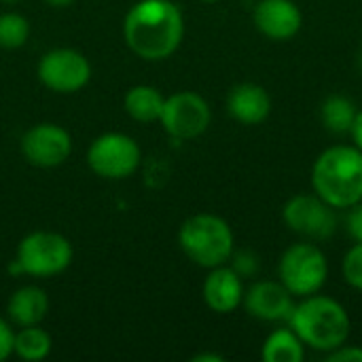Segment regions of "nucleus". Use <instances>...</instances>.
<instances>
[{"label":"nucleus","instance_id":"obj_11","mask_svg":"<svg viewBox=\"0 0 362 362\" xmlns=\"http://www.w3.org/2000/svg\"><path fill=\"white\" fill-rule=\"evenodd\" d=\"M23 159L34 168H57L72 155V136L57 123H36L19 140Z\"/></svg>","mask_w":362,"mask_h":362},{"label":"nucleus","instance_id":"obj_17","mask_svg":"<svg viewBox=\"0 0 362 362\" xmlns=\"http://www.w3.org/2000/svg\"><path fill=\"white\" fill-rule=\"evenodd\" d=\"M165 95L153 85H134L123 98L125 112L138 123H155L161 119Z\"/></svg>","mask_w":362,"mask_h":362},{"label":"nucleus","instance_id":"obj_23","mask_svg":"<svg viewBox=\"0 0 362 362\" xmlns=\"http://www.w3.org/2000/svg\"><path fill=\"white\" fill-rule=\"evenodd\" d=\"M231 267L233 272L246 280V278H255L261 269V259L257 257V252H252L250 248H244V250H233L231 255Z\"/></svg>","mask_w":362,"mask_h":362},{"label":"nucleus","instance_id":"obj_6","mask_svg":"<svg viewBox=\"0 0 362 362\" xmlns=\"http://www.w3.org/2000/svg\"><path fill=\"white\" fill-rule=\"evenodd\" d=\"M280 282L295 299L320 293L329 278V261L312 242L291 244L278 261Z\"/></svg>","mask_w":362,"mask_h":362},{"label":"nucleus","instance_id":"obj_2","mask_svg":"<svg viewBox=\"0 0 362 362\" xmlns=\"http://www.w3.org/2000/svg\"><path fill=\"white\" fill-rule=\"evenodd\" d=\"M312 189L335 210L362 202V151L354 144L325 148L312 165Z\"/></svg>","mask_w":362,"mask_h":362},{"label":"nucleus","instance_id":"obj_27","mask_svg":"<svg viewBox=\"0 0 362 362\" xmlns=\"http://www.w3.org/2000/svg\"><path fill=\"white\" fill-rule=\"evenodd\" d=\"M350 136H352V140H354V146L362 151V110L356 112V119H354V125H352V129H350Z\"/></svg>","mask_w":362,"mask_h":362},{"label":"nucleus","instance_id":"obj_28","mask_svg":"<svg viewBox=\"0 0 362 362\" xmlns=\"http://www.w3.org/2000/svg\"><path fill=\"white\" fill-rule=\"evenodd\" d=\"M193 362H223L225 361V356H221V354H212V352H202V354H195Z\"/></svg>","mask_w":362,"mask_h":362},{"label":"nucleus","instance_id":"obj_3","mask_svg":"<svg viewBox=\"0 0 362 362\" xmlns=\"http://www.w3.org/2000/svg\"><path fill=\"white\" fill-rule=\"evenodd\" d=\"M288 325L305 348L325 354L341 344H348L352 333V320L346 308L339 301L318 293L303 297L293 308Z\"/></svg>","mask_w":362,"mask_h":362},{"label":"nucleus","instance_id":"obj_13","mask_svg":"<svg viewBox=\"0 0 362 362\" xmlns=\"http://www.w3.org/2000/svg\"><path fill=\"white\" fill-rule=\"evenodd\" d=\"M255 28L269 40H291L303 25V15L293 0H261L252 13Z\"/></svg>","mask_w":362,"mask_h":362},{"label":"nucleus","instance_id":"obj_20","mask_svg":"<svg viewBox=\"0 0 362 362\" xmlns=\"http://www.w3.org/2000/svg\"><path fill=\"white\" fill-rule=\"evenodd\" d=\"M51 348H53L51 335L45 329H40L38 325H34V327H19V331H15L13 354L17 358H21V361H45L51 354Z\"/></svg>","mask_w":362,"mask_h":362},{"label":"nucleus","instance_id":"obj_1","mask_svg":"<svg viewBox=\"0 0 362 362\" xmlns=\"http://www.w3.org/2000/svg\"><path fill=\"white\" fill-rule=\"evenodd\" d=\"M123 38L144 62L168 59L185 38V15L172 0H138L125 13Z\"/></svg>","mask_w":362,"mask_h":362},{"label":"nucleus","instance_id":"obj_10","mask_svg":"<svg viewBox=\"0 0 362 362\" xmlns=\"http://www.w3.org/2000/svg\"><path fill=\"white\" fill-rule=\"evenodd\" d=\"M282 221L293 233L310 240H327L337 229L335 208L316 193H299L291 197L282 208Z\"/></svg>","mask_w":362,"mask_h":362},{"label":"nucleus","instance_id":"obj_14","mask_svg":"<svg viewBox=\"0 0 362 362\" xmlns=\"http://www.w3.org/2000/svg\"><path fill=\"white\" fill-rule=\"evenodd\" d=\"M202 297L214 314H233L244 301V280L233 272V267H212L204 280Z\"/></svg>","mask_w":362,"mask_h":362},{"label":"nucleus","instance_id":"obj_16","mask_svg":"<svg viewBox=\"0 0 362 362\" xmlns=\"http://www.w3.org/2000/svg\"><path fill=\"white\" fill-rule=\"evenodd\" d=\"M47 312H49V297L40 286H34V284L17 288L6 303L8 320L15 327L40 325Z\"/></svg>","mask_w":362,"mask_h":362},{"label":"nucleus","instance_id":"obj_30","mask_svg":"<svg viewBox=\"0 0 362 362\" xmlns=\"http://www.w3.org/2000/svg\"><path fill=\"white\" fill-rule=\"evenodd\" d=\"M2 2H6V4H15V2H21V0H2Z\"/></svg>","mask_w":362,"mask_h":362},{"label":"nucleus","instance_id":"obj_18","mask_svg":"<svg viewBox=\"0 0 362 362\" xmlns=\"http://www.w3.org/2000/svg\"><path fill=\"white\" fill-rule=\"evenodd\" d=\"M261 358L265 362H303L305 346L291 327L276 329L267 335L261 350Z\"/></svg>","mask_w":362,"mask_h":362},{"label":"nucleus","instance_id":"obj_4","mask_svg":"<svg viewBox=\"0 0 362 362\" xmlns=\"http://www.w3.org/2000/svg\"><path fill=\"white\" fill-rule=\"evenodd\" d=\"M178 246L197 267L212 269L229 263L235 250V238L225 218L210 212H199L180 225Z\"/></svg>","mask_w":362,"mask_h":362},{"label":"nucleus","instance_id":"obj_12","mask_svg":"<svg viewBox=\"0 0 362 362\" xmlns=\"http://www.w3.org/2000/svg\"><path fill=\"white\" fill-rule=\"evenodd\" d=\"M242 305L257 320L280 322L288 320L295 308V297L286 291V286L280 280H259L248 291H244Z\"/></svg>","mask_w":362,"mask_h":362},{"label":"nucleus","instance_id":"obj_19","mask_svg":"<svg viewBox=\"0 0 362 362\" xmlns=\"http://www.w3.org/2000/svg\"><path fill=\"white\" fill-rule=\"evenodd\" d=\"M356 112H358L356 104L348 95H341V93L329 95L320 106V119H322L325 129L337 136L350 134Z\"/></svg>","mask_w":362,"mask_h":362},{"label":"nucleus","instance_id":"obj_9","mask_svg":"<svg viewBox=\"0 0 362 362\" xmlns=\"http://www.w3.org/2000/svg\"><path fill=\"white\" fill-rule=\"evenodd\" d=\"M165 134L176 140H195L212 123L210 104L195 91H176L165 98L161 119Z\"/></svg>","mask_w":362,"mask_h":362},{"label":"nucleus","instance_id":"obj_21","mask_svg":"<svg viewBox=\"0 0 362 362\" xmlns=\"http://www.w3.org/2000/svg\"><path fill=\"white\" fill-rule=\"evenodd\" d=\"M30 21L15 11L0 15V47L2 49H19L30 38Z\"/></svg>","mask_w":362,"mask_h":362},{"label":"nucleus","instance_id":"obj_25","mask_svg":"<svg viewBox=\"0 0 362 362\" xmlns=\"http://www.w3.org/2000/svg\"><path fill=\"white\" fill-rule=\"evenodd\" d=\"M346 229H348V233H350V238L354 242H362V202L354 204L352 208H348Z\"/></svg>","mask_w":362,"mask_h":362},{"label":"nucleus","instance_id":"obj_24","mask_svg":"<svg viewBox=\"0 0 362 362\" xmlns=\"http://www.w3.org/2000/svg\"><path fill=\"white\" fill-rule=\"evenodd\" d=\"M327 362H362V348L361 346H346L341 344L339 348L327 352Z\"/></svg>","mask_w":362,"mask_h":362},{"label":"nucleus","instance_id":"obj_31","mask_svg":"<svg viewBox=\"0 0 362 362\" xmlns=\"http://www.w3.org/2000/svg\"><path fill=\"white\" fill-rule=\"evenodd\" d=\"M199 2H208V4H214V2H218V0H199Z\"/></svg>","mask_w":362,"mask_h":362},{"label":"nucleus","instance_id":"obj_32","mask_svg":"<svg viewBox=\"0 0 362 362\" xmlns=\"http://www.w3.org/2000/svg\"><path fill=\"white\" fill-rule=\"evenodd\" d=\"M361 68H362V55H361Z\"/></svg>","mask_w":362,"mask_h":362},{"label":"nucleus","instance_id":"obj_22","mask_svg":"<svg viewBox=\"0 0 362 362\" xmlns=\"http://www.w3.org/2000/svg\"><path fill=\"white\" fill-rule=\"evenodd\" d=\"M341 276L346 280V284H350L352 288L362 291V242H356L341 261Z\"/></svg>","mask_w":362,"mask_h":362},{"label":"nucleus","instance_id":"obj_8","mask_svg":"<svg viewBox=\"0 0 362 362\" xmlns=\"http://www.w3.org/2000/svg\"><path fill=\"white\" fill-rule=\"evenodd\" d=\"M38 81L55 93H76L91 78V64L78 49L57 47L38 59Z\"/></svg>","mask_w":362,"mask_h":362},{"label":"nucleus","instance_id":"obj_7","mask_svg":"<svg viewBox=\"0 0 362 362\" xmlns=\"http://www.w3.org/2000/svg\"><path fill=\"white\" fill-rule=\"evenodd\" d=\"M142 163L140 144L123 132H106L87 148L89 170L106 180H125Z\"/></svg>","mask_w":362,"mask_h":362},{"label":"nucleus","instance_id":"obj_5","mask_svg":"<svg viewBox=\"0 0 362 362\" xmlns=\"http://www.w3.org/2000/svg\"><path fill=\"white\" fill-rule=\"evenodd\" d=\"M72 259L74 250L66 235L57 231H32L19 242L8 272L32 278H53L66 272Z\"/></svg>","mask_w":362,"mask_h":362},{"label":"nucleus","instance_id":"obj_26","mask_svg":"<svg viewBox=\"0 0 362 362\" xmlns=\"http://www.w3.org/2000/svg\"><path fill=\"white\" fill-rule=\"evenodd\" d=\"M13 339H15V331L11 322H6L0 316V362L6 361L13 354Z\"/></svg>","mask_w":362,"mask_h":362},{"label":"nucleus","instance_id":"obj_29","mask_svg":"<svg viewBox=\"0 0 362 362\" xmlns=\"http://www.w3.org/2000/svg\"><path fill=\"white\" fill-rule=\"evenodd\" d=\"M49 6H53V8H66V6H70L74 0H45Z\"/></svg>","mask_w":362,"mask_h":362},{"label":"nucleus","instance_id":"obj_15","mask_svg":"<svg viewBox=\"0 0 362 362\" xmlns=\"http://www.w3.org/2000/svg\"><path fill=\"white\" fill-rule=\"evenodd\" d=\"M227 112L242 125H259L272 112V98L257 83H240L227 95Z\"/></svg>","mask_w":362,"mask_h":362}]
</instances>
